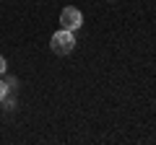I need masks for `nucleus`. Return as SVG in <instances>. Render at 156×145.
<instances>
[{"mask_svg": "<svg viewBox=\"0 0 156 145\" xmlns=\"http://www.w3.org/2000/svg\"><path fill=\"white\" fill-rule=\"evenodd\" d=\"M60 26L68 29V31L81 29V26H83V13L78 11V8H73V5L62 8V13H60Z\"/></svg>", "mask_w": 156, "mask_h": 145, "instance_id": "2", "label": "nucleus"}, {"mask_svg": "<svg viewBox=\"0 0 156 145\" xmlns=\"http://www.w3.org/2000/svg\"><path fill=\"white\" fill-rule=\"evenodd\" d=\"M5 67H8V62H5V57L0 55V75H3V72H5Z\"/></svg>", "mask_w": 156, "mask_h": 145, "instance_id": "4", "label": "nucleus"}, {"mask_svg": "<svg viewBox=\"0 0 156 145\" xmlns=\"http://www.w3.org/2000/svg\"><path fill=\"white\" fill-rule=\"evenodd\" d=\"M8 93H11V86H5L3 80H0V101H5V99H8Z\"/></svg>", "mask_w": 156, "mask_h": 145, "instance_id": "3", "label": "nucleus"}, {"mask_svg": "<svg viewBox=\"0 0 156 145\" xmlns=\"http://www.w3.org/2000/svg\"><path fill=\"white\" fill-rule=\"evenodd\" d=\"M50 47H52V52H55V55L65 57V55H70V52L76 49V36H73V31H68V29H60V31L52 34Z\"/></svg>", "mask_w": 156, "mask_h": 145, "instance_id": "1", "label": "nucleus"}]
</instances>
